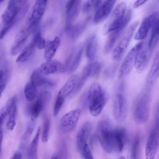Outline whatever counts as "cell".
<instances>
[{
  "mask_svg": "<svg viewBox=\"0 0 159 159\" xmlns=\"http://www.w3.org/2000/svg\"><path fill=\"white\" fill-rule=\"evenodd\" d=\"M51 159H61V158L58 155H54L52 156Z\"/></svg>",
  "mask_w": 159,
  "mask_h": 159,
  "instance_id": "obj_51",
  "label": "cell"
},
{
  "mask_svg": "<svg viewBox=\"0 0 159 159\" xmlns=\"http://www.w3.org/2000/svg\"><path fill=\"white\" fill-rule=\"evenodd\" d=\"M36 44L32 40L22 51L16 59L17 62H21L27 60L32 54Z\"/></svg>",
  "mask_w": 159,
  "mask_h": 159,
  "instance_id": "obj_29",
  "label": "cell"
},
{
  "mask_svg": "<svg viewBox=\"0 0 159 159\" xmlns=\"http://www.w3.org/2000/svg\"><path fill=\"white\" fill-rule=\"evenodd\" d=\"M128 113V104L124 96L119 93L114 98L113 103V115L115 120L121 123L126 119Z\"/></svg>",
  "mask_w": 159,
  "mask_h": 159,
  "instance_id": "obj_8",
  "label": "cell"
},
{
  "mask_svg": "<svg viewBox=\"0 0 159 159\" xmlns=\"http://www.w3.org/2000/svg\"><path fill=\"white\" fill-rule=\"evenodd\" d=\"M7 115V114L4 111H3L0 114V131H2V125L4 120Z\"/></svg>",
  "mask_w": 159,
  "mask_h": 159,
  "instance_id": "obj_47",
  "label": "cell"
},
{
  "mask_svg": "<svg viewBox=\"0 0 159 159\" xmlns=\"http://www.w3.org/2000/svg\"><path fill=\"white\" fill-rule=\"evenodd\" d=\"M65 99L62 97L57 95L54 106L53 114L54 116H56L59 113Z\"/></svg>",
  "mask_w": 159,
  "mask_h": 159,
  "instance_id": "obj_37",
  "label": "cell"
},
{
  "mask_svg": "<svg viewBox=\"0 0 159 159\" xmlns=\"http://www.w3.org/2000/svg\"><path fill=\"white\" fill-rule=\"evenodd\" d=\"M82 156H83L84 159H94L87 144L84 146Z\"/></svg>",
  "mask_w": 159,
  "mask_h": 159,
  "instance_id": "obj_43",
  "label": "cell"
},
{
  "mask_svg": "<svg viewBox=\"0 0 159 159\" xmlns=\"http://www.w3.org/2000/svg\"><path fill=\"white\" fill-rule=\"evenodd\" d=\"M44 75L52 74L57 72H65L64 64L56 60L46 61L43 63L39 68Z\"/></svg>",
  "mask_w": 159,
  "mask_h": 159,
  "instance_id": "obj_17",
  "label": "cell"
},
{
  "mask_svg": "<svg viewBox=\"0 0 159 159\" xmlns=\"http://www.w3.org/2000/svg\"><path fill=\"white\" fill-rule=\"evenodd\" d=\"M78 78L76 75H72L59 91L58 95L65 99L73 92Z\"/></svg>",
  "mask_w": 159,
  "mask_h": 159,
  "instance_id": "obj_21",
  "label": "cell"
},
{
  "mask_svg": "<svg viewBox=\"0 0 159 159\" xmlns=\"http://www.w3.org/2000/svg\"><path fill=\"white\" fill-rule=\"evenodd\" d=\"M93 6L91 0L87 1L84 3L83 6V12L85 14L88 13L91 10Z\"/></svg>",
  "mask_w": 159,
  "mask_h": 159,
  "instance_id": "obj_44",
  "label": "cell"
},
{
  "mask_svg": "<svg viewBox=\"0 0 159 159\" xmlns=\"http://www.w3.org/2000/svg\"><path fill=\"white\" fill-rule=\"evenodd\" d=\"M80 1L70 0L68 1L66 6V30H68L73 25V23L79 14Z\"/></svg>",
  "mask_w": 159,
  "mask_h": 159,
  "instance_id": "obj_11",
  "label": "cell"
},
{
  "mask_svg": "<svg viewBox=\"0 0 159 159\" xmlns=\"http://www.w3.org/2000/svg\"><path fill=\"white\" fill-rule=\"evenodd\" d=\"M87 99L90 113L95 117L102 111L107 101V96L101 85L98 83L94 82L90 87Z\"/></svg>",
  "mask_w": 159,
  "mask_h": 159,
  "instance_id": "obj_3",
  "label": "cell"
},
{
  "mask_svg": "<svg viewBox=\"0 0 159 159\" xmlns=\"http://www.w3.org/2000/svg\"><path fill=\"white\" fill-rule=\"evenodd\" d=\"M25 98L29 102L33 101L36 97L37 94V87L30 81L26 84L24 89Z\"/></svg>",
  "mask_w": 159,
  "mask_h": 159,
  "instance_id": "obj_33",
  "label": "cell"
},
{
  "mask_svg": "<svg viewBox=\"0 0 159 159\" xmlns=\"http://www.w3.org/2000/svg\"><path fill=\"white\" fill-rule=\"evenodd\" d=\"M50 125V119L48 118H46L44 121L42 136V141L43 143H46L48 141Z\"/></svg>",
  "mask_w": 159,
  "mask_h": 159,
  "instance_id": "obj_35",
  "label": "cell"
},
{
  "mask_svg": "<svg viewBox=\"0 0 159 159\" xmlns=\"http://www.w3.org/2000/svg\"><path fill=\"white\" fill-rule=\"evenodd\" d=\"M10 159H23L22 154L20 152H16L12 155Z\"/></svg>",
  "mask_w": 159,
  "mask_h": 159,
  "instance_id": "obj_48",
  "label": "cell"
},
{
  "mask_svg": "<svg viewBox=\"0 0 159 159\" xmlns=\"http://www.w3.org/2000/svg\"><path fill=\"white\" fill-rule=\"evenodd\" d=\"M92 125L88 121L85 122L79 130L76 138V144L77 149L82 155L84 146L87 142L92 129Z\"/></svg>",
  "mask_w": 159,
  "mask_h": 159,
  "instance_id": "obj_14",
  "label": "cell"
},
{
  "mask_svg": "<svg viewBox=\"0 0 159 159\" xmlns=\"http://www.w3.org/2000/svg\"><path fill=\"white\" fill-rule=\"evenodd\" d=\"M83 49L81 48L77 52L73 58H69L64 64L65 72L71 73L75 70L80 63Z\"/></svg>",
  "mask_w": 159,
  "mask_h": 159,
  "instance_id": "obj_22",
  "label": "cell"
},
{
  "mask_svg": "<svg viewBox=\"0 0 159 159\" xmlns=\"http://www.w3.org/2000/svg\"><path fill=\"white\" fill-rule=\"evenodd\" d=\"M117 159H125V158L123 156H121L119 158H118Z\"/></svg>",
  "mask_w": 159,
  "mask_h": 159,
  "instance_id": "obj_52",
  "label": "cell"
},
{
  "mask_svg": "<svg viewBox=\"0 0 159 159\" xmlns=\"http://www.w3.org/2000/svg\"><path fill=\"white\" fill-rule=\"evenodd\" d=\"M60 152L63 157H66L67 155V148L66 145L64 142H62L60 147Z\"/></svg>",
  "mask_w": 159,
  "mask_h": 159,
  "instance_id": "obj_46",
  "label": "cell"
},
{
  "mask_svg": "<svg viewBox=\"0 0 159 159\" xmlns=\"http://www.w3.org/2000/svg\"><path fill=\"white\" fill-rule=\"evenodd\" d=\"M139 146V140L138 137L136 138L133 141L131 151L132 159H137Z\"/></svg>",
  "mask_w": 159,
  "mask_h": 159,
  "instance_id": "obj_40",
  "label": "cell"
},
{
  "mask_svg": "<svg viewBox=\"0 0 159 159\" xmlns=\"http://www.w3.org/2000/svg\"><path fill=\"white\" fill-rule=\"evenodd\" d=\"M151 98L148 93L142 94L135 103L133 116L135 122L143 124L148 120L150 115Z\"/></svg>",
  "mask_w": 159,
  "mask_h": 159,
  "instance_id": "obj_5",
  "label": "cell"
},
{
  "mask_svg": "<svg viewBox=\"0 0 159 159\" xmlns=\"http://www.w3.org/2000/svg\"><path fill=\"white\" fill-rule=\"evenodd\" d=\"M97 137L103 149L111 153L121 152L119 141L115 129L106 119L100 120L97 127Z\"/></svg>",
  "mask_w": 159,
  "mask_h": 159,
  "instance_id": "obj_1",
  "label": "cell"
},
{
  "mask_svg": "<svg viewBox=\"0 0 159 159\" xmlns=\"http://www.w3.org/2000/svg\"><path fill=\"white\" fill-rule=\"evenodd\" d=\"M35 126V124L34 121H32L28 125L20 140V148L23 149L25 147L32 134Z\"/></svg>",
  "mask_w": 159,
  "mask_h": 159,
  "instance_id": "obj_32",
  "label": "cell"
},
{
  "mask_svg": "<svg viewBox=\"0 0 159 159\" xmlns=\"http://www.w3.org/2000/svg\"><path fill=\"white\" fill-rule=\"evenodd\" d=\"M17 115V103H16L9 114V116L6 124V127L9 130L14 129L16 124Z\"/></svg>",
  "mask_w": 159,
  "mask_h": 159,
  "instance_id": "obj_34",
  "label": "cell"
},
{
  "mask_svg": "<svg viewBox=\"0 0 159 159\" xmlns=\"http://www.w3.org/2000/svg\"><path fill=\"white\" fill-rule=\"evenodd\" d=\"M159 39V19H157L152 27L150 38L148 44V49L153 51Z\"/></svg>",
  "mask_w": 159,
  "mask_h": 159,
  "instance_id": "obj_28",
  "label": "cell"
},
{
  "mask_svg": "<svg viewBox=\"0 0 159 159\" xmlns=\"http://www.w3.org/2000/svg\"><path fill=\"white\" fill-rule=\"evenodd\" d=\"M6 78L5 72L2 70H0V95H2L5 88Z\"/></svg>",
  "mask_w": 159,
  "mask_h": 159,
  "instance_id": "obj_42",
  "label": "cell"
},
{
  "mask_svg": "<svg viewBox=\"0 0 159 159\" xmlns=\"http://www.w3.org/2000/svg\"><path fill=\"white\" fill-rule=\"evenodd\" d=\"M47 1L39 0L35 1L26 20L28 26L38 25L45 11Z\"/></svg>",
  "mask_w": 159,
  "mask_h": 159,
  "instance_id": "obj_10",
  "label": "cell"
},
{
  "mask_svg": "<svg viewBox=\"0 0 159 159\" xmlns=\"http://www.w3.org/2000/svg\"><path fill=\"white\" fill-rule=\"evenodd\" d=\"M147 49L143 43L138 50L136 56L134 66L142 71L146 67L148 63L147 61Z\"/></svg>",
  "mask_w": 159,
  "mask_h": 159,
  "instance_id": "obj_19",
  "label": "cell"
},
{
  "mask_svg": "<svg viewBox=\"0 0 159 159\" xmlns=\"http://www.w3.org/2000/svg\"><path fill=\"white\" fill-rule=\"evenodd\" d=\"M89 20V17L86 20L72 25L67 31L70 37L72 39L77 38L83 32Z\"/></svg>",
  "mask_w": 159,
  "mask_h": 159,
  "instance_id": "obj_27",
  "label": "cell"
},
{
  "mask_svg": "<svg viewBox=\"0 0 159 159\" xmlns=\"http://www.w3.org/2000/svg\"><path fill=\"white\" fill-rule=\"evenodd\" d=\"M40 131V128L39 127L27 149V154L29 159H38V149Z\"/></svg>",
  "mask_w": 159,
  "mask_h": 159,
  "instance_id": "obj_25",
  "label": "cell"
},
{
  "mask_svg": "<svg viewBox=\"0 0 159 159\" xmlns=\"http://www.w3.org/2000/svg\"><path fill=\"white\" fill-rule=\"evenodd\" d=\"M159 52L158 51L154 57L151 68L147 76L146 89L148 92L151 90L159 76Z\"/></svg>",
  "mask_w": 159,
  "mask_h": 159,
  "instance_id": "obj_16",
  "label": "cell"
},
{
  "mask_svg": "<svg viewBox=\"0 0 159 159\" xmlns=\"http://www.w3.org/2000/svg\"><path fill=\"white\" fill-rule=\"evenodd\" d=\"M98 43L96 36L93 35L89 39L86 49V55L88 59L93 61L95 58L97 51Z\"/></svg>",
  "mask_w": 159,
  "mask_h": 159,
  "instance_id": "obj_24",
  "label": "cell"
},
{
  "mask_svg": "<svg viewBox=\"0 0 159 159\" xmlns=\"http://www.w3.org/2000/svg\"><path fill=\"white\" fill-rule=\"evenodd\" d=\"M60 40L58 37H56L54 39L46 44L44 57L46 61L52 59L60 44Z\"/></svg>",
  "mask_w": 159,
  "mask_h": 159,
  "instance_id": "obj_23",
  "label": "cell"
},
{
  "mask_svg": "<svg viewBox=\"0 0 159 159\" xmlns=\"http://www.w3.org/2000/svg\"><path fill=\"white\" fill-rule=\"evenodd\" d=\"M3 1L2 0H0V4Z\"/></svg>",
  "mask_w": 159,
  "mask_h": 159,
  "instance_id": "obj_53",
  "label": "cell"
},
{
  "mask_svg": "<svg viewBox=\"0 0 159 159\" xmlns=\"http://www.w3.org/2000/svg\"><path fill=\"white\" fill-rule=\"evenodd\" d=\"M118 63H115L108 67L105 71L106 75L108 77L114 76L118 68Z\"/></svg>",
  "mask_w": 159,
  "mask_h": 159,
  "instance_id": "obj_41",
  "label": "cell"
},
{
  "mask_svg": "<svg viewBox=\"0 0 159 159\" xmlns=\"http://www.w3.org/2000/svg\"><path fill=\"white\" fill-rule=\"evenodd\" d=\"M159 129L155 128L148 139L145 149L146 159H154L158 148Z\"/></svg>",
  "mask_w": 159,
  "mask_h": 159,
  "instance_id": "obj_12",
  "label": "cell"
},
{
  "mask_svg": "<svg viewBox=\"0 0 159 159\" xmlns=\"http://www.w3.org/2000/svg\"><path fill=\"white\" fill-rule=\"evenodd\" d=\"M116 1L106 0L102 1L99 7L96 10L93 19V23L98 24L108 16L115 4Z\"/></svg>",
  "mask_w": 159,
  "mask_h": 159,
  "instance_id": "obj_15",
  "label": "cell"
},
{
  "mask_svg": "<svg viewBox=\"0 0 159 159\" xmlns=\"http://www.w3.org/2000/svg\"><path fill=\"white\" fill-rule=\"evenodd\" d=\"M3 140V133L2 131H0V158L2 154V142Z\"/></svg>",
  "mask_w": 159,
  "mask_h": 159,
  "instance_id": "obj_50",
  "label": "cell"
},
{
  "mask_svg": "<svg viewBox=\"0 0 159 159\" xmlns=\"http://www.w3.org/2000/svg\"><path fill=\"white\" fill-rule=\"evenodd\" d=\"M45 108V107L43 103L38 98L31 105L30 108V113L31 120L34 121L40 112Z\"/></svg>",
  "mask_w": 159,
  "mask_h": 159,
  "instance_id": "obj_30",
  "label": "cell"
},
{
  "mask_svg": "<svg viewBox=\"0 0 159 159\" xmlns=\"http://www.w3.org/2000/svg\"><path fill=\"white\" fill-rule=\"evenodd\" d=\"M139 24L137 21L133 23L125 30L111 54L112 59L118 60L128 47L135 30Z\"/></svg>",
  "mask_w": 159,
  "mask_h": 159,
  "instance_id": "obj_6",
  "label": "cell"
},
{
  "mask_svg": "<svg viewBox=\"0 0 159 159\" xmlns=\"http://www.w3.org/2000/svg\"><path fill=\"white\" fill-rule=\"evenodd\" d=\"M28 7L26 0H10L1 16L4 26L14 25L18 19L22 18L26 12Z\"/></svg>",
  "mask_w": 159,
  "mask_h": 159,
  "instance_id": "obj_4",
  "label": "cell"
},
{
  "mask_svg": "<svg viewBox=\"0 0 159 159\" xmlns=\"http://www.w3.org/2000/svg\"><path fill=\"white\" fill-rule=\"evenodd\" d=\"M158 12L156 11L144 18L134 37L135 40L143 39L146 37L149 30L158 18Z\"/></svg>",
  "mask_w": 159,
  "mask_h": 159,
  "instance_id": "obj_13",
  "label": "cell"
},
{
  "mask_svg": "<svg viewBox=\"0 0 159 159\" xmlns=\"http://www.w3.org/2000/svg\"><path fill=\"white\" fill-rule=\"evenodd\" d=\"M31 29L27 27L19 32L16 38L11 51L12 55L18 54L24 46L29 35L32 33Z\"/></svg>",
  "mask_w": 159,
  "mask_h": 159,
  "instance_id": "obj_18",
  "label": "cell"
},
{
  "mask_svg": "<svg viewBox=\"0 0 159 159\" xmlns=\"http://www.w3.org/2000/svg\"><path fill=\"white\" fill-rule=\"evenodd\" d=\"M126 9L125 2H120L116 6L110 18L104 26V35L116 30H124L130 21L132 14L131 9H129L126 12Z\"/></svg>",
  "mask_w": 159,
  "mask_h": 159,
  "instance_id": "obj_2",
  "label": "cell"
},
{
  "mask_svg": "<svg viewBox=\"0 0 159 159\" xmlns=\"http://www.w3.org/2000/svg\"><path fill=\"white\" fill-rule=\"evenodd\" d=\"M80 113V109L71 111L64 115L61 119L60 129L64 133H69L75 128Z\"/></svg>",
  "mask_w": 159,
  "mask_h": 159,
  "instance_id": "obj_9",
  "label": "cell"
},
{
  "mask_svg": "<svg viewBox=\"0 0 159 159\" xmlns=\"http://www.w3.org/2000/svg\"><path fill=\"white\" fill-rule=\"evenodd\" d=\"M39 69H35L31 76V82L36 87L45 84L47 79L45 78Z\"/></svg>",
  "mask_w": 159,
  "mask_h": 159,
  "instance_id": "obj_31",
  "label": "cell"
},
{
  "mask_svg": "<svg viewBox=\"0 0 159 159\" xmlns=\"http://www.w3.org/2000/svg\"><path fill=\"white\" fill-rule=\"evenodd\" d=\"M140 42L134 46L129 52L120 67L118 74V78L122 79L126 76L131 71L134 66L136 54L138 50L143 44Z\"/></svg>",
  "mask_w": 159,
  "mask_h": 159,
  "instance_id": "obj_7",
  "label": "cell"
},
{
  "mask_svg": "<svg viewBox=\"0 0 159 159\" xmlns=\"http://www.w3.org/2000/svg\"><path fill=\"white\" fill-rule=\"evenodd\" d=\"M33 39L35 41L36 46L39 49H42L45 48L46 45V42L44 39L41 36L40 32L37 31Z\"/></svg>",
  "mask_w": 159,
  "mask_h": 159,
  "instance_id": "obj_36",
  "label": "cell"
},
{
  "mask_svg": "<svg viewBox=\"0 0 159 159\" xmlns=\"http://www.w3.org/2000/svg\"><path fill=\"white\" fill-rule=\"evenodd\" d=\"M38 98L41 100L46 107L51 99V94L48 91H43L40 93Z\"/></svg>",
  "mask_w": 159,
  "mask_h": 159,
  "instance_id": "obj_39",
  "label": "cell"
},
{
  "mask_svg": "<svg viewBox=\"0 0 159 159\" xmlns=\"http://www.w3.org/2000/svg\"><path fill=\"white\" fill-rule=\"evenodd\" d=\"M123 30H117L110 32L104 47V52L105 54H108L111 51L117 40Z\"/></svg>",
  "mask_w": 159,
  "mask_h": 159,
  "instance_id": "obj_26",
  "label": "cell"
},
{
  "mask_svg": "<svg viewBox=\"0 0 159 159\" xmlns=\"http://www.w3.org/2000/svg\"><path fill=\"white\" fill-rule=\"evenodd\" d=\"M159 105L156 106L154 110V119L155 127L159 129Z\"/></svg>",
  "mask_w": 159,
  "mask_h": 159,
  "instance_id": "obj_45",
  "label": "cell"
},
{
  "mask_svg": "<svg viewBox=\"0 0 159 159\" xmlns=\"http://www.w3.org/2000/svg\"><path fill=\"white\" fill-rule=\"evenodd\" d=\"M16 101L17 97L16 96H12L7 100L3 110L7 115L9 114L14 106L16 103Z\"/></svg>",
  "mask_w": 159,
  "mask_h": 159,
  "instance_id": "obj_38",
  "label": "cell"
},
{
  "mask_svg": "<svg viewBox=\"0 0 159 159\" xmlns=\"http://www.w3.org/2000/svg\"><path fill=\"white\" fill-rule=\"evenodd\" d=\"M101 67V64L100 62H90L83 68L81 76L86 80L89 77L97 76L99 74Z\"/></svg>",
  "mask_w": 159,
  "mask_h": 159,
  "instance_id": "obj_20",
  "label": "cell"
},
{
  "mask_svg": "<svg viewBox=\"0 0 159 159\" xmlns=\"http://www.w3.org/2000/svg\"><path fill=\"white\" fill-rule=\"evenodd\" d=\"M146 1V0L136 1L133 5V7L134 8H137L144 4Z\"/></svg>",
  "mask_w": 159,
  "mask_h": 159,
  "instance_id": "obj_49",
  "label": "cell"
}]
</instances>
